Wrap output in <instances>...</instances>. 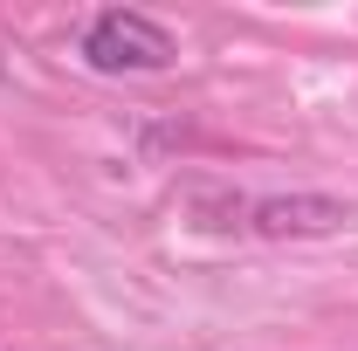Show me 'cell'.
I'll use <instances>...</instances> for the list:
<instances>
[{
	"label": "cell",
	"instance_id": "1",
	"mask_svg": "<svg viewBox=\"0 0 358 351\" xmlns=\"http://www.w3.org/2000/svg\"><path fill=\"white\" fill-rule=\"evenodd\" d=\"M179 42L138 7H103L83 28V62L103 76H124V69H173Z\"/></svg>",
	"mask_w": 358,
	"mask_h": 351
},
{
	"label": "cell",
	"instance_id": "2",
	"mask_svg": "<svg viewBox=\"0 0 358 351\" xmlns=\"http://www.w3.org/2000/svg\"><path fill=\"white\" fill-rule=\"evenodd\" d=\"M227 214H241L234 227H248V234H262V241H310V234H338V227L352 220V207L331 200V193H268V200L227 207Z\"/></svg>",
	"mask_w": 358,
	"mask_h": 351
}]
</instances>
